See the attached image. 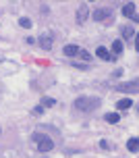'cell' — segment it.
<instances>
[{
    "label": "cell",
    "mask_w": 139,
    "mask_h": 158,
    "mask_svg": "<svg viewBox=\"0 0 139 158\" xmlns=\"http://www.w3.org/2000/svg\"><path fill=\"white\" fill-rule=\"evenodd\" d=\"M123 50H125L123 42H121V40H114V42H112V48H110L108 52H110L112 56H118V54H123Z\"/></svg>",
    "instance_id": "9"
},
{
    "label": "cell",
    "mask_w": 139,
    "mask_h": 158,
    "mask_svg": "<svg viewBox=\"0 0 139 158\" xmlns=\"http://www.w3.org/2000/svg\"><path fill=\"white\" fill-rule=\"evenodd\" d=\"M104 121L110 123V125H116V123L121 121V114H118V112H106V114H104Z\"/></svg>",
    "instance_id": "13"
},
{
    "label": "cell",
    "mask_w": 139,
    "mask_h": 158,
    "mask_svg": "<svg viewBox=\"0 0 139 158\" xmlns=\"http://www.w3.org/2000/svg\"><path fill=\"white\" fill-rule=\"evenodd\" d=\"M112 13H114V8L112 6H100L93 10V21H106V19H110L112 17Z\"/></svg>",
    "instance_id": "4"
},
{
    "label": "cell",
    "mask_w": 139,
    "mask_h": 158,
    "mask_svg": "<svg viewBox=\"0 0 139 158\" xmlns=\"http://www.w3.org/2000/svg\"><path fill=\"white\" fill-rule=\"evenodd\" d=\"M19 25H21L23 29H31V19L29 17H21V19H19Z\"/></svg>",
    "instance_id": "15"
},
{
    "label": "cell",
    "mask_w": 139,
    "mask_h": 158,
    "mask_svg": "<svg viewBox=\"0 0 139 158\" xmlns=\"http://www.w3.org/2000/svg\"><path fill=\"white\" fill-rule=\"evenodd\" d=\"M54 104H56L54 98H48V96H44V98H42V106H54Z\"/></svg>",
    "instance_id": "17"
},
{
    "label": "cell",
    "mask_w": 139,
    "mask_h": 158,
    "mask_svg": "<svg viewBox=\"0 0 139 158\" xmlns=\"http://www.w3.org/2000/svg\"><path fill=\"white\" fill-rule=\"evenodd\" d=\"M79 58H81V60H85V63H89V60H92V54H89V52H87V50H83V48H81V50H79Z\"/></svg>",
    "instance_id": "16"
},
{
    "label": "cell",
    "mask_w": 139,
    "mask_h": 158,
    "mask_svg": "<svg viewBox=\"0 0 139 158\" xmlns=\"http://www.w3.org/2000/svg\"><path fill=\"white\" fill-rule=\"evenodd\" d=\"M100 98H96V96H79L73 106L79 112H93L96 108H100Z\"/></svg>",
    "instance_id": "1"
},
{
    "label": "cell",
    "mask_w": 139,
    "mask_h": 158,
    "mask_svg": "<svg viewBox=\"0 0 139 158\" xmlns=\"http://www.w3.org/2000/svg\"><path fill=\"white\" fill-rule=\"evenodd\" d=\"M39 10H42V15H46V13H50V6H48V4H42Z\"/></svg>",
    "instance_id": "19"
},
{
    "label": "cell",
    "mask_w": 139,
    "mask_h": 158,
    "mask_svg": "<svg viewBox=\"0 0 139 158\" xmlns=\"http://www.w3.org/2000/svg\"><path fill=\"white\" fill-rule=\"evenodd\" d=\"M73 67H77V69H87V64H81V63H73Z\"/></svg>",
    "instance_id": "21"
},
{
    "label": "cell",
    "mask_w": 139,
    "mask_h": 158,
    "mask_svg": "<svg viewBox=\"0 0 139 158\" xmlns=\"http://www.w3.org/2000/svg\"><path fill=\"white\" fill-rule=\"evenodd\" d=\"M112 75H114V77H121V75H123V69H116V71L112 73Z\"/></svg>",
    "instance_id": "22"
},
{
    "label": "cell",
    "mask_w": 139,
    "mask_h": 158,
    "mask_svg": "<svg viewBox=\"0 0 139 158\" xmlns=\"http://www.w3.org/2000/svg\"><path fill=\"white\" fill-rule=\"evenodd\" d=\"M96 56H98V58H102V60H106V63H114V60H116V56H112L108 52V48H104V46H98Z\"/></svg>",
    "instance_id": "7"
},
{
    "label": "cell",
    "mask_w": 139,
    "mask_h": 158,
    "mask_svg": "<svg viewBox=\"0 0 139 158\" xmlns=\"http://www.w3.org/2000/svg\"><path fill=\"white\" fill-rule=\"evenodd\" d=\"M137 85H139L137 79H131V81H125V83L114 85V89L116 92H123V94H133V92H137Z\"/></svg>",
    "instance_id": "3"
},
{
    "label": "cell",
    "mask_w": 139,
    "mask_h": 158,
    "mask_svg": "<svg viewBox=\"0 0 139 158\" xmlns=\"http://www.w3.org/2000/svg\"><path fill=\"white\" fill-rule=\"evenodd\" d=\"M135 8H137V4H135V2H127V4L123 6V15H125V17H131L133 21L137 23L139 17H137V13H135Z\"/></svg>",
    "instance_id": "6"
},
{
    "label": "cell",
    "mask_w": 139,
    "mask_h": 158,
    "mask_svg": "<svg viewBox=\"0 0 139 158\" xmlns=\"http://www.w3.org/2000/svg\"><path fill=\"white\" fill-rule=\"evenodd\" d=\"M31 142H35V146H38V152H50L52 148H54L52 137H50V135H46V133H39V131L31 133Z\"/></svg>",
    "instance_id": "2"
},
{
    "label": "cell",
    "mask_w": 139,
    "mask_h": 158,
    "mask_svg": "<svg viewBox=\"0 0 139 158\" xmlns=\"http://www.w3.org/2000/svg\"><path fill=\"white\" fill-rule=\"evenodd\" d=\"M87 17H89V6L87 4H79L77 13H75V21H77V25H83L85 21H87Z\"/></svg>",
    "instance_id": "5"
},
{
    "label": "cell",
    "mask_w": 139,
    "mask_h": 158,
    "mask_svg": "<svg viewBox=\"0 0 139 158\" xmlns=\"http://www.w3.org/2000/svg\"><path fill=\"white\" fill-rule=\"evenodd\" d=\"M79 50H81V46H77V44H69V46H64V56H77Z\"/></svg>",
    "instance_id": "11"
},
{
    "label": "cell",
    "mask_w": 139,
    "mask_h": 158,
    "mask_svg": "<svg viewBox=\"0 0 139 158\" xmlns=\"http://www.w3.org/2000/svg\"><path fill=\"white\" fill-rule=\"evenodd\" d=\"M131 106H133L131 98H123V100H118V102H116V108H118V110H129Z\"/></svg>",
    "instance_id": "12"
},
{
    "label": "cell",
    "mask_w": 139,
    "mask_h": 158,
    "mask_svg": "<svg viewBox=\"0 0 139 158\" xmlns=\"http://www.w3.org/2000/svg\"><path fill=\"white\" fill-rule=\"evenodd\" d=\"M100 146H102V148H104V150H108V148H110V146H108V142H106V139H102V142H100Z\"/></svg>",
    "instance_id": "20"
},
{
    "label": "cell",
    "mask_w": 139,
    "mask_h": 158,
    "mask_svg": "<svg viewBox=\"0 0 139 158\" xmlns=\"http://www.w3.org/2000/svg\"><path fill=\"white\" fill-rule=\"evenodd\" d=\"M35 42H39V46L44 48V50H52V35L50 33H42L39 40H35Z\"/></svg>",
    "instance_id": "8"
},
{
    "label": "cell",
    "mask_w": 139,
    "mask_h": 158,
    "mask_svg": "<svg viewBox=\"0 0 139 158\" xmlns=\"http://www.w3.org/2000/svg\"><path fill=\"white\" fill-rule=\"evenodd\" d=\"M121 35H123L125 40L135 38V27H131V25H123V27H121Z\"/></svg>",
    "instance_id": "10"
},
{
    "label": "cell",
    "mask_w": 139,
    "mask_h": 158,
    "mask_svg": "<svg viewBox=\"0 0 139 158\" xmlns=\"http://www.w3.org/2000/svg\"><path fill=\"white\" fill-rule=\"evenodd\" d=\"M31 112H33V114H38V117H39V114H44V106H42V104H38V106H35V108H33Z\"/></svg>",
    "instance_id": "18"
},
{
    "label": "cell",
    "mask_w": 139,
    "mask_h": 158,
    "mask_svg": "<svg viewBox=\"0 0 139 158\" xmlns=\"http://www.w3.org/2000/svg\"><path fill=\"white\" fill-rule=\"evenodd\" d=\"M139 139L137 137H131V139H129V142H127V148H129V152H137L139 150Z\"/></svg>",
    "instance_id": "14"
}]
</instances>
